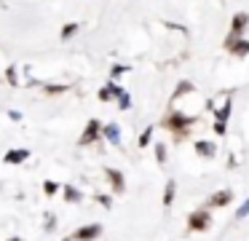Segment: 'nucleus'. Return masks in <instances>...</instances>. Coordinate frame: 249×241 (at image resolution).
I'll return each mask as SVG.
<instances>
[{"mask_svg":"<svg viewBox=\"0 0 249 241\" xmlns=\"http://www.w3.org/2000/svg\"><path fill=\"white\" fill-rule=\"evenodd\" d=\"M6 80H8L11 86H19V80H17V67H14V64L6 70Z\"/></svg>","mask_w":249,"mask_h":241,"instance_id":"nucleus-20","label":"nucleus"},{"mask_svg":"<svg viewBox=\"0 0 249 241\" xmlns=\"http://www.w3.org/2000/svg\"><path fill=\"white\" fill-rule=\"evenodd\" d=\"M247 21H249L247 14H238L236 19H233V24H231V37H241V30L247 27Z\"/></svg>","mask_w":249,"mask_h":241,"instance_id":"nucleus-12","label":"nucleus"},{"mask_svg":"<svg viewBox=\"0 0 249 241\" xmlns=\"http://www.w3.org/2000/svg\"><path fill=\"white\" fill-rule=\"evenodd\" d=\"M99 137H102V121L91 118V121L86 123V129H83V134H81V139H78V145H81V148H89V145H94Z\"/></svg>","mask_w":249,"mask_h":241,"instance_id":"nucleus-2","label":"nucleus"},{"mask_svg":"<svg viewBox=\"0 0 249 241\" xmlns=\"http://www.w3.org/2000/svg\"><path fill=\"white\" fill-rule=\"evenodd\" d=\"M118 107H121V110H129V107H131V96L126 94V91L118 96Z\"/></svg>","mask_w":249,"mask_h":241,"instance_id":"nucleus-21","label":"nucleus"},{"mask_svg":"<svg viewBox=\"0 0 249 241\" xmlns=\"http://www.w3.org/2000/svg\"><path fill=\"white\" fill-rule=\"evenodd\" d=\"M8 115H11V121H22V112H19V110H11Z\"/></svg>","mask_w":249,"mask_h":241,"instance_id":"nucleus-27","label":"nucleus"},{"mask_svg":"<svg viewBox=\"0 0 249 241\" xmlns=\"http://www.w3.org/2000/svg\"><path fill=\"white\" fill-rule=\"evenodd\" d=\"M59 190H62V196H65L67 204H78L83 198V193L78 190V187H72V185H65V187H59Z\"/></svg>","mask_w":249,"mask_h":241,"instance_id":"nucleus-11","label":"nucleus"},{"mask_svg":"<svg viewBox=\"0 0 249 241\" xmlns=\"http://www.w3.org/2000/svg\"><path fill=\"white\" fill-rule=\"evenodd\" d=\"M8 241H24V239H19V236H14V239H8Z\"/></svg>","mask_w":249,"mask_h":241,"instance_id":"nucleus-28","label":"nucleus"},{"mask_svg":"<svg viewBox=\"0 0 249 241\" xmlns=\"http://www.w3.org/2000/svg\"><path fill=\"white\" fill-rule=\"evenodd\" d=\"M75 32H78V24H75V21H67V24L62 27V40H70Z\"/></svg>","mask_w":249,"mask_h":241,"instance_id":"nucleus-15","label":"nucleus"},{"mask_svg":"<svg viewBox=\"0 0 249 241\" xmlns=\"http://www.w3.org/2000/svg\"><path fill=\"white\" fill-rule=\"evenodd\" d=\"M62 241H72V236H70V239H62Z\"/></svg>","mask_w":249,"mask_h":241,"instance_id":"nucleus-29","label":"nucleus"},{"mask_svg":"<svg viewBox=\"0 0 249 241\" xmlns=\"http://www.w3.org/2000/svg\"><path fill=\"white\" fill-rule=\"evenodd\" d=\"M43 228H46V230H54V228H56V217H54V214H46Z\"/></svg>","mask_w":249,"mask_h":241,"instance_id":"nucleus-22","label":"nucleus"},{"mask_svg":"<svg viewBox=\"0 0 249 241\" xmlns=\"http://www.w3.org/2000/svg\"><path fill=\"white\" fill-rule=\"evenodd\" d=\"M156 161H158V164H166V145H163V142L156 145Z\"/></svg>","mask_w":249,"mask_h":241,"instance_id":"nucleus-18","label":"nucleus"},{"mask_svg":"<svg viewBox=\"0 0 249 241\" xmlns=\"http://www.w3.org/2000/svg\"><path fill=\"white\" fill-rule=\"evenodd\" d=\"M102 236V225L94 222V225H83V228H78L75 233H72V241H94Z\"/></svg>","mask_w":249,"mask_h":241,"instance_id":"nucleus-3","label":"nucleus"},{"mask_svg":"<svg viewBox=\"0 0 249 241\" xmlns=\"http://www.w3.org/2000/svg\"><path fill=\"white\" fill-rule=\"evenodd\" d=\"M102 137L107 139L110 145H121V129L115 126V123H107V126H102Z\"/></svg>","mask_w":249,"mask_h":241,"instance_id":"nucleus-9","label":"nucleus"},{"mask_svg":"<svg viewBox=\"0 0 249 241\" xmlns=\"http://www.w3.org/2000/svg\"><path fill=\"white\" fill-rule=\"evenodd\" d=\"M247 214H249V198H247V201H244V206H241V209H238V212H236V217H247Z\"/></svg>","mask_w":249,"mask_h":241,"instance_id":"nucleus-25","label":"nucleus"},{"mask_svg":"<svg viewBox=\"0 0 249 241\" xmlns=\"http://www.w3.org/2000/svg\"><path fill=\"white\" fill-rule=\"evenodd\" d=\"M121 94H124V89H121L115 80H107V83L99 89V102H110L113 96H121Z\"/></svg>","mask_w":249,"mask_h":241,"instance_id":"nucleus-6","label":"nucleus"},{"mask_svg":"<svg viewBox=\"0 0 249 241\" xmlns=\"http://www.w3.org/2000/svg\"><path fill=\"white\" fill-rule=\"evenodd\" d=\"M174 180H169L166 182V190H163V206H172V201H174Z\"/></svg>","mask_w":249,"mask_h":241,"instance_id":"nucleus-14","label":"nucleus"},{"mask_svg":"<svg viewBox=\"0 0 249 241\" xmlns=\"http://www.w3.org/2000/svg\"><path fill=\"white\" fill-rule=\"evenodd\" d=\"M196 153L204 155V158H212V155H214V145L212 142H196Z\"/></svg>","mask_w":249,"mask_h":241,"instance_id":"nucleus-13","label":"nucleus"},{"mask_svg":"<svg viewBox=\"0 0 249 241\" xmlns=\"http://www.w3.org/2000/svg\"><path fill=\"white\" fill-rule=\"evenodd\" d=\"M46 94H62V91H67V86H43Z\"/></svg>","mask_w":249,"mask_h":241,"instance_id":"nucleus-23","label":"nucleus"},{"mask_svg":"<svg viewBox=\"0 0 249 241\" xmlns=\"http://www.w3.org/2000/svg\"><path fill=\"white\" fill-rule=\"evenodd\" d=\"M231 198H233V193H231V190H220V193H214V196L209 198V204H206V206H209V209L225 206V204L231 201Z\"/></svg>","mask_w":249,"mask_h":241,"instance_id":"nucleus-10","label":"nucleus"},{"mask_svg":"<svg viewBox=\"0 0 249 241\" xmlns=\"http://www.w3.org/2000/svg\"><path fill=\"white\" fill-rule=\"evenodd\" d=\"M209 228V209H198L188 217V230H206Z\"/></svg>","mask_w":249,"mask_h":241,"instance_id":"nucleus-4","label":"nucleus"},{"mask_svg":"<svg viewBox=\"0 0 249 241\" xmlns=\"http://www.w3.org/2000/svg\"><path fill=\"white\" fill-rule=\"evenodd\" d=\"M121 73H126V67H121V64H115V67L110 70V75H113V78H118Z\"/></svg>","mask_w":249,"mask_h":241,"instance_id":"nucleus-26","label":"nucleus"},{"mask_svg":"<svg viewBox=\"0 0 249 241\" xmlns=\"http://www.w3.org/2000/svg\"><path fill=\"white\" fill-rule=\"evenodd\" d=\"M6 161L8 166H19V164H24V161H30V150L27 148H17V150H8L6 153Z\"/></svg>","mask_w":249,"mask_h":241,"instance_id":"nucleus-5","label":"nucleus"},{"mask_svg":"<svg viewBox=\"0 0 249 241\" xmlns=\"http://www.w3.org/2000/svg\"><path fill=\"white\" fill-rule=\"evenodd\" d=\"M188 91H193V83H188V80H185V83L177 86V91H174V99H177V96H182V94H188Z\"/></svg>","mask_w":249,"mask_h":241,"instance_id":"nucleus-19","label":"nucleus"},{"mask_svg":"<svg viewBox=\"0 0 249 241\" xmlns=\"http://www.w3.org/2000/svg\"><path fill=\"white\" fill-rule=\"evenodd\" d=\"M150 139H153V126H147L145 131L140 134V148H147V145H150Z\"/></svg>","mask_w":249,"mask_h":241,"instance_id":"nucleus-17","label":"nucleus"},{"mask_svg":"<svg viewBox=\"0 0 249 241\" xmlns=\"http://www.w3.org/2000/svg\"><path fill=\"white\" fill-rule=\"evenodd\" d=\"M97 201L102 204L105 209H110V206H113V201H110V196H102V193H99V196H97Z\"/></svg>","mask_w":249,"mask_h":241,"instance_id":"nucleus-24","label":"nucleus"},{"mask_svg":"<svg viewBox=\"0 0 249 241\" xmlns=\"http://www.w3.org/2000/svg\"><path fill=\"white\" fill-rule=\"evenodd\" d=\"M225 48L233 54H249V43L241 40V37H231V35H228V40H225Z\"/></svg>","mask_w":249,"mask_h":241,"instance_id":"nucleus-8","label":"nucleus"},{"mask_svg":"<svg viewBox=\"0 0 249 241\" xmlns=\"http://www.w3.org/2000/svg\"><path fill=\"white\" fill-rule=\"evenodd\" d=\"M105 177L110 180V185H113L115 193H124L126 190V180H124V174H121L118 169H110V166H107V169H105Z\"/></svg>","mask_w":249,"mask_h":241,"instance_id":"nucleus-7","label":"nucleus"},{"mask_svg":"<svg viewBox=\"0 0 249 241\" xmlns=\"http://www.w3.org/2000/svg\"><path fill=\"white\" fill-rule=\"evenodd\" d=\"M59 182H54V180H46L43 182V193H46V196H56V193H59Z\"/></svg>","mask_w":249,"mask_h":241,"instance_id":"nucleus-16","label":"nucleus"},{"mask_svg":"<svg viewBox=\"0 0 249 241\" xmlns=\"http://www.w3.org/2000/svg\"><path fill=\"white\" fill-rule=\"evenodd\" d=\"M193 123H196V118H193V115H185V112H169V115L161 121V126H163V129H172L174 137L182 139L185 134H188V129L193 126Z\"/></svg>","mask_w":249,"mask_h":241,"instance_id":"nucleus-1","label":"nucleus"}]
</instances>
